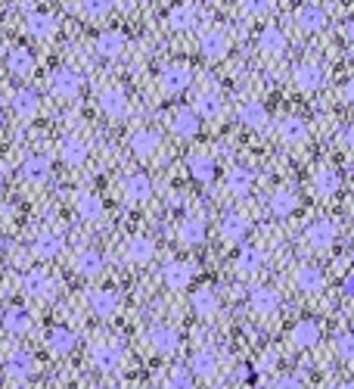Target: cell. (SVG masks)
<instances>
[{"label":"cell","instance_id":"bcb514c9","mask_svg":"<svg viewBox=\"0 0 354 389\" xmlns=\"http://www.w3.org/2000/svg\"><path fill=\"white\" fill-rule=\"evenodd\" d=\"M162 389H196V383H193V374L186 371V367H175V371L165 377Z\"/></svg>","mask_w":354,"mask_h":389},{"label":"cell","instance_id":"7dc6e473","mask_svg":"<svg viewBox=\"0 0 354 389\" xmlns=\"http://www.w3.org/2000/svg\"><path fill=\"white\" fill-rule=\"evenodd\" d=\"M78 6L88 19H106L112 13V0H81Z\"/></svg>","mask_w":354,"mask_h":389},{"label":"cell","instance_id":"ba28073f","mask_svg":"<svg viewBox=\"0 0 354 389\" xmlns=\"http://www.w3.org/2000/svg\"><path fill=\"white\" fill-rule=\"evenodd\" d=\"M193 112H196V119L202 122V119H218L224 112V103H221V93L211 91V87H202V91L193 97Z\"/></svg>","mask_w":354,"mask_h":389},{"label":"cell","instance_id":"52a82bcc","mask_svg":"<svg viewBox=\"0 0 354 389\" xmlns=\"http://www.w3.org/2000/svg\"><path fill=\"white\" fill-rule=\"evenodd\" d=\"M180 330H175L171 324H156V327H150V346L156 349L159 355H175L177 349H180Z\"/></svg>","mask_w":354,"mask_h":389},{"label":"cell","instance_id":"3957f363","mask_svg":"<svg viewBox=\"0 0 354 389\" xmlns=\"http://www.w3.org/2000/svg\"><path fill=\"white\" fill-rule=\"evenodd\" d=\"M305 237H308V243L314 246V250H332V246H336V240H339V224H336V218L323 215V218L311 221L308 231H305Z\"/></svg>","mask_w":354,"mask_h":389},{"label":"cell","instance_id":"ac0fdd59","mask_svg":"<svg viewBox=\"0 0 354 389\" xmlns=\"http://www.w3.org/2000/svg\"><path fill=\"white\" fill-rule=\"evenodd\" d=\"M186 169H190L193 181H199V184H211V181L218 178V162L209 153H193V156L186 159Z\"/></svg>","mask_w":354,"mask_h":389},{"label":"cell","instance_id":"94428289","mask_svg":"<svg viewBox=\"0 0 354 389\" xmlns=\"http://www.w3.org/2000/svg\"><path fill=\"white\" fill-rule=\"evenodd\" d=\"M143 3H150V0H143Z\"/></svg>","mask_w":354,"mask_h":389},{"label":"cell","instance_id":"8992f818","mask_svg":"<svg viewBox=\"0 0 354 389\" xmlns=\"http://www.w3.org/2000/svg\"><path fill=\"white\" fill-rule=\"evenodd\" d=\"M118 305H122V299H118L115 290H106V287H99V290H90L88 296V308L93 318H112V314L118 312Z\"/></svg>","mask_w":354,"mask_h":389},{"label":"cell","instance_id":"83f0119b","mask_svg":"<svg viewBox=\"0 0 354 389\" xmlns=\"http://www.w3.org/2000/svg\"><path fill=\"white\" fill-rule=\"evenodd\" d=\"M236 119L246 125V128H255L258 131V128H264L271 116H267V106L262 103V100H246V103L236 109Z\"/></svg>","mask_w":354,"mask_h":389},{"label":"cell","instance_id":"91938a15","mask_svg":"<svg viewBox=\"0 0 354 389\" xmlns=\"http://www.w3.org/2000/svg\"><path fill=\"white\" fill-rule=\"evenodd\" d=\"M0 122H3V109H0Z\"/></svg>","mask_w":354,"mask_h":389},{"label":"cell","instance_id":"f546056e","mask_svg":"<svg viewBox=\"0 0 354 389\" xmlns=\"http://www.w3.org/2000/svg\"><path fill=\"white\" fill-rule=\"evenodd\" d=\"M152 256H156V243L150 237H131L124 243V259L131 265H146V261H152Z\"/></svg>","mask_w":354,"mask_h":389},{"label":"cell","instance_id":"680465c9","mask_svg":"<svg viewBox=\"0 0 354 389\" xmlns=\"http://www.w3.org/2000/svg\"><path fill=\"white\" fill-rule=\"evenodd\" d=\"M0 252H3V237H0Z\"/></svg>","mask_w":354,"mask_h":389},{"label":"cell","instance_id":"30bf717a","mask_svg":"<svg viewBox=\"0 0 354 389\" xmlns=\"http://www.w3.org/2000/svg\"><path fill=\"white\" fill-rule=\"evenodd\" d=\"M249 308L255 314H262V318H271V314L280 312V293L273 287H255L249 293Z\"/></svg>","mask_w":354,"mask_h":389},{"label":"cell","instance_id":"9f6ffc18","mask_svg":"<svg viewBox=\"0 0 354 389\" xmlns=\"http://www.w3.org/2000/svg\"><path fill=\"white\" fill-rule=\"evenodd\" d=\"M336 389H354V383H339Z\"/></svg>","mask_w":354,"mask_h":389},{"label":"cell","instance_id":"ee69618b","mask_svg":"<svg viewBox=\"0 0 354 389\" xmlns=\"http://www.w3.org/2000/svg\"><path fill=\"white\" fill-rule=\"evenodd\" d=\"M258 44H262V50L267 53V56H283V53H286V35L277 29V25L264 29L262 38H258Z\"/></svg>","mask_w":354,"mask_h":389},{"label":"cell","instance_id":"4dcf8cb0","mask_svg":"<svg viewBox=\"0 0 354 389\" xmlns=\"http://www.w3.org/2000/svg\"><path fill=\"white\" fill-rule=\"evenodd\" d=\"M323 284H326V277H323V271H320L317 265H298L296 268V287L302 293H320L323 290Z\"/></svg>","mask_w":354,"mask_h":389},{"label":"cell","instance_id":"e575fe53","mask_svg":"<svg viewBox=\"0 0 354 389\" xmlns=\"http://www.w3.org/2000/svg\"><path fill=\"white\" fill-rule=\"evenodd\" d=\"M171 131L177 134V137H196L199 134V119L193 109H186V106H180V109L171 112Z\"/></svg>","mask_w":354,"mask_h":389},{"label":"cell","instance_id":"5b68a950","mask_svg":"<svg viewBox=\"0 0 354 389\" xmlns=\"http://www.w3.org/2000/svg\"><path fill=\"white\" fill-rule=\"evenodd\" d=\"M22 290H25V296H31V299H50L53 293H56V284H53V277L44 268H31L22 277Z\"/></svg>","mask_w":354,"mask_h":389},{"label":"cell","instance_id":"cb8c5ba5","mask_svg":"<svg viewBox=\"0 0 354 389\" xmlns=\"http://www.w3.org/2000/svg\"><path fill=\"white\" fill-rule=\"evenodd\" d=\"M56 16L47 10H31L29 16H25V31H29L31 38H50L53 31H56Z\"/></svg>","mask_w":354,"mask_h":389},{"label":"cell","instance_id":"d4e9b609","mask_svg":"<svg viewBox=\"0 0 354 389\" xmlns=\"http://www.w3.org/2000/svg\"><path fill=\"white\" fill-rule=\"evenodd\" d=\"M205 234H209V227H205V221L199 215L184 218V221H180V227H177V240L184 246H202L205 243Z\"/></svg>","mask_w":354,"mask_h":389},{"label":"cell","instance_id":"f907efd6","mask_svg":"<svg viewBox=\"0 0 354 389\" xmlns=\"http://www.w3.org/2000/svg\"><path fill=\"white\" fill-rule=\"evenodd\" d=\"M271 389H305V386H302V380H298V377L286 374V377H277V380H273Z\"/></svg>","mask_w":354,"mask_h":389},{"label":"cell","instance_id":"44dd1931","mask_svg":"<svg viewBox=\"0 0 354 389\" xmlns=\"http://www.w3.org/2000/svg\"><path fill=\"white\" fill-rule=\"evenodd\" d=\"M162 280L168 290H186L193 280V265L190 261H168L162 268Z\"/></svg>","mask_w":354,"mask_h":389},{"label":"cell","instance_id":"277c9868","mask_svg":"<svg viewBox=\"0 0 354 389\" xmlns=\"http://www.w3.org/2000/svg\"><path fill=\"white\" fill-rule=\"evenodd\" d=\"M81 87H84V78L78 75L75 69H69V66H63V69H56L50 75V93H53V97H59V100L78 97V93H81Z\"/></svg>","mask_w":354,"mask_h":389},{"label":"cell","instance_id":"681fc988","mask_svg":"<svg viewBox=\"0 0 354 389\" xmlns=\"http://www.w3.org/2000/svg\"><path fill=\"white\" fill-rule=\"evenodd\" d=\"M243 10L249 16H267L273 10V0H243Z\"/></svg>","mask_w":354,"mask_h":389},{"label":"cell","instance_id":"f6af8a7d","mask_svg":"<svg viewBox=\"0 0 354 389\" xmlns=\"http://www.w3.org/2000/svg\"><path fill=\"white\" fill-rule=\"evenodd\" d=\"M193 22H196V10H193V6L177 3V6H171V10H168V25H171L175 31L193 29Z\"/></svg>","mask_w":354,"mask_h":389},{"label":"cell","instance_id":"d6a6232c","mask_svg":"<svg viewBox=\"0 0 354 389\" xmlns=\"http://www.w3.org/2000/svg\"><path fill=\"white\" fill-rule=\"evenodd\" d=\"M31 250H35L38 259H56L59 252L65 250V240L59 237L56 231H44V234H38V237H35Z\"/></svg>","mask_w":354,"mask_h":389},{"label":"cell","instance_id":"4fadbf2b","mask_svg":"<svg viewBox=\"0 0 354 389\" xmlns=\"http://www.w3.org/2000/svg\"><path fill=\"white\" fill-rule=\"evenodd\" d=\"M88 153H90L88 140L78 137V134L65 137V140H63V146H59V159H63L65 165H72V169H81V165L88 162Z\"/></svg>","mask_w":354,"mask_h":389},{"label":"cell","instance_id":"6f0895ef","mask_svg":"<svg viewBox=\"0 0 354 389\" xmlns=\"http://www.w3.org/2000/svg\"><path fill=\"white\" fill-rule=\"evenodd\" d=\"M0 190H3V171H0Z\"/></svg>","mask_w":354,"mask_h":389},{"label":"cell","instance_id":"74e56055","mask_svg":"<svg viewBox=\"0 0 354 389\" xmlns=\"http://www.w3.org/2000/svg\"><path fill=\"white\" fill-rule=\"evenodd\" d=\"M271 212H273V218H289L292 212L298 209V197L292 190H286V187H280V190H273L271 193Z\"/></svg>","mask_w":354,"mask_h":389},{"label":"cell","instance_id":"4316f807","mask_svg":"<svg viewBox=\"0 0 354 389\" xmlns=\"http://www.w3.org/2000/svg\"><path fill=\"white\" fill-rule=\"evenodd\" d=\"M75 346H78V333L72 327H53L47 333V349L53 355H69V352H75Z\"/></svg>","mask_w":354,"mask_h":389},{"label":"cell","instance_id":"b9f144b4","mask_svg":"<svg viewBox=\"0 0 354 389\" xmlns=\"http://www.w3.org/2000/svg\"><path fill=\"white\" fill-rule=\"evenodd\" d=\"M106 268V259H103V252H97V250H84V252H78V259H75V271L81 274V277H97L99 271Z\"/></svg>","mask_w":354,"mask_h":389},{"label":"cell","instance_id":"e0dca14e","mask_svg":"<svg viewBox=\"0 0 354 389\" xmlns=\"http://www.w3.org/2000/svg\"><path fill=\"white\" fill-rule=\"evenodd\" d=\"M190 305H193V312H196V318H202V321L215 318V314L221 312V299H218V293L211 290V287H199V290L193 293Z\"/></svg>","mask_w":354,"mask_h":389},{"label":"cell","instance_id":"60d3db41","mask_svg":"<svg viewBox=\"0 0 354 389\" xmlns=\"http://www.w3.org/2000/svg\"><path fill=\"white\" fill-rule=\"evenodd\" d=\"M103 199L97 197V193H81V197L75 199V212L81 221H99L103 218Z\"/></svg>","mask_w":354,"mask_h":389},{"label":"cell","instance_id":"603a6c76","mask_svg":"<svg viewBox=\"0 0 354 389\" xmlns=\"http://www.w3.org/2000/svg\"><path fill=\"white\" fill-rule=\"evenodd\" d=\"M296 25L305 35H317V31L326 29V13L314 3H305V6H298V13H296Z\"/></svg>","mask_w":354,"mask_h":389},{"label":"cell","instance_id":"d590c367","mask_svg":"<svg viewBox=\"0 0 354 389\" xmlns=\"http://www.w3.org/2000/svg\"><path fill=\"white\" fill-rule=\"evenodd\" d=\"M150 197H152V181L140 171L128 174V181H124V199L128 203H146Z\"/></svg>","mask_w":354,"mask_h":389},{"label":"cell","instance_id":"6da1fadb","mask_svg":"<svg viewBox=\"0 0 354 389\" xmlns=\"http://www.w3.org/2000/svg\"><path fill=\"white\" fill-rule=\"evenodd\" d=\"M124 361V352L118 343H112V340H97V343L90 346V365L97 367L99 374H112L118 371Z\"/></svg>","mask_w":354,"mask_h":389},{"label":"cell","instance_id":"7bdbcfd3","mask_svg":"<svg viewBox=\"0 0 354 389\" xmlns=\"http://www.w3.org/2000/svg\"><path fill=\"white\" fill-rule=\"evenodd\" d=\"M236 268H239V274H258L264 268V250H258V246H243L236 256Z\"/></svg>","mask_w":354,"mask_h":389},{"label":"cell","instance_id":"8fae6325","mask_svg":"<svg viewBox=\"0 0 354 389\" xmlns=\"http://www.w3.org/2000/svg\"><path fill=\"white\" fill-rule=\"evenodd\" d=\"M320 337H323V327H320V321H314V318H302L296 327H292V333H289V340H292V346H296V349L317 346Z\"/></svg>","mask_w":354,"mask_h":389},{"label":"cell","instance_id":"1f68e13d","mask_svg":"<svg viewBox=\"0 0 354 389\" xmlns=\"http://www.w3.org/2000/svg\"><path fill=\"white\" fill-rule=\"evenodd\" d=\"M19 171H22V178L29 181L31 187H41V184H47V178H50V159L47 156H29Z\"/></svg>","mask_w":354,"mask_h":389},{"label":"cell","instance_id":"ffe728a7","mask_svg":"<svg viewBox=\"0 0 354 389\" xmlns=\"http://www.w3.org/2000/svg\"><path fill=\"white\" fill-rule=\"evenodd\" d=\"M292 82H296L298 91L314 93V91H320V84H323V69H320L317 63H298L296 72H292Z\"/></svg>","mask_w":354,"mask_h":389},{"label":"cell","instance_id":"7a4b0ae2","mask_svg":"<svg viewBox=\"0 0 354 389\" xmlns=\"http://www.w3.org/2000/svg\"><path fill=\"white\" fill-rule=\"evenodd\" d=\"M193 82V69L186 63H168L162 69V75H159V87H162V93H168V97H177V93H184L186 87Z\"/></svg>","mask_w":354,"mask_h":389},{"label":"cell","instance_id":"816d5d0a","mask_svg":"<svg viewBox=\"0 0 354 389\" xmlns=\"http://www.w3.org/2000/svg\"><path fill=\"white\" fill-rule=\"evenodd\" d=\"M239 380H243V383H258V371L252 365H243L239 367Z\"/></svg>","mask_w":354,"mask_h":389},{"label":"cell","instance_id":"836d02e7","mask_svg":"<svg viewBox=\"0 0 354 389\" xmlns=\"http://www.w3.org/2000/svg\"><path fill=\"white\" fill-rule=\"evenodd\" d=\"M246 234H249V221L246 215H239V212H227L221 218V237L227 243H243Z\"/></svg>","mask_w":354,"mask_h":389},{"label":"cell","instance_id":"f5cc1de1","mask_svg":"<svg viewBox=\"0 0 354 389\" xmlns=\"http://www.w3.org/2000/svg\"><path fill=\"white\" fill-rule=\"evenodd\" d=\"M342 296H345V299L354 296V274H351V271L342 277Z\"/></svg>","mask_w":354,"mask_h":389},{"label":"cell","instance_id":"c3c4849f","mask_svg":"<svg viewBox=\"0 0 354 389\" xmlns=\"http://www.w3.org/2000/svg\"><path fill=\"white\" fill-rule=\"evenodd\" d=\"M336 352L342 361H354V337L351 333H339L336 337Z\"/></svg>","mask_w":354,"mask_h":389},{"label":"cell","instance_id":"9c48e42d","mask_svg":"<svg viewBox=\"0 0 354 389\" xmlns=\"http://www.w3.org/2000/svg\"><path fill=\"white\" fill-rule=\"evenodd\" d=\"M186 371L193 374V377H199V380H211L218 374V352L215 349H196V352L190 355V367Z\"/></svg>","mask_w":354,"mask_h":389},{"label":"cell","instance_id":"5bb4252c","mask_svg":"<svg viewBox=\"0 0 354 389\" xmlns=\"http://www.w3.org/2000/svg\"><path fill=\"white\" fill-rule=\"evenodd\" d=\"M199 50H202L205 59L218 63V59H224L227 53H230V35H227V31H221V29L205 31V35H202V44H199Z\"/></svg>","mask_w":354,"mask_h":389},{"label":"cell","instance_id":"ab89813d","mask_svg":"<svg viewBox=\"0 0 354 389\" xmlns=\"http://www.w3.org/2000/svg\"><path fill=\"white\" fill-rule=\"evenodd\" d=\"M6 69L13 75H31L35 72V56H31L29 47H13L10 56H6Z\"/></svg>","mask_w":354,"mask_h":389},{"label":"cell","instance_id":"2e32d148","mask_svg":"<svg viewBox=\"0 0 354 389\" xmlns=\"http://www.w3.org/2000/svg\"><path fill=\"white\" fill-rule=\"evenodd\" d=\"M13 112H16L22 122H31V119L41 112V97H38L31 87H19V91L13 93Z\"/></svg>","mask_w":354,"mask_h":389},{"label":"cell","instance_id":"d6986e66","mask_svg":"<svg viewBox=\"0 0 354 389\" xmlns=\"http://www.w3.org/2000/svg\"><path fill=\"white\" fill-rule=\"evenodd\" d=\"M131 153L134 156H140V159H150V156H156L159 153V146H162V137H159L152 128H140V131H134L131 134Z\"/></svg>","mask_w":354,"mask_h":389},{"label":"cell","instance_id":"9a60e30c","mask_svg":"<svg viewBox=\"0 0 354 389\" xmlns=\"http://www.w3.org/2000/svg\"><path fill=\"white\" fill-rule=\"evenodd\" d=\"M99 109L106 112V119H124L128 116V93L122 87H106L99 93Z\"/></svg>","mask_w":354,"mask_h":389},{"label":"cell","instance_id":"7c38bea8","mask_svg":"<svg viewBox=\"0 0 354 389\" xmlns=\"http://www.w3.org/2000/svg\"><path fill=\"white\" fill-rule=\"evenodd\" d=\"M6 377H13V380H29V377H35V371H38V358L31 352H25V349H19V352H13L10 358H6Z\"/></svg>","mask_w":354,"mask_h":389},{"label":"cell","instance_id":"db71d44e","mask_svg":"<svg viewBox=\"0 0 354 389\" xmlns=\"http://www.w3.org/2000/svg\"><path fill=\"white\" fill-rule=\"evenodd\" d=\"M339 97H342V103H351V100H354V84H351V82H348V84H342Z\"/></svg>","mask_w":354,"mask_h":389},{"label":"cell","instance_id":"484cf974","mask_svg":"<svg viewBox=\"0 0 354 389\" xmlns=\"http://www.w3.org/2000/svg\"><path fill=\"white\" fill-rule=\"evenodd\" d=\"M124 47H128V35H124V31H118V29L103 31V35L97 38V53H99L103 59H115V56H122Z\"/></svg>","mask_w":354,"mask_h":389},{"label":"cell","instance_id":"8d00e7d4","mask_svg":"<svg viewBox=\"0 0 354 389\" xmlns=\"http://www.w3.org/2000/svg\"><path fill=\"white\" fill-rule=\"evenodd\" d=\"M252 187H255V171L246 169V165L230 169V174H227V190H230L233 197H246Z\"/></svg>","mask_w":354,"mask_h":389},{"label":"cell","instance_id":"f1b7e54d","mask_svg":"<svg viewBox=\"0 0 354 389\" xmlns=\"http://www.w3.org/2000/svg\"><path fill=\"white\" fill-rule=\"evenodd\" d=\"M308 122L305 119H298V116H286L283 122H280V140L283 144H289V146H298V144H305L308 140Z\"/></svg>","mask_w":354,"mask_h":389},{"label":"cell","instance_id":"f35d334b","mask_svg":"<svg viewBox=\"0 0 354 389\" xmlns=\"http://www.w3.org/2000/svg\"><path fill=\"white\" fill-rule=\"evenodd\" d=\"M31 327V312L29 308H6V314H3V330L10 333V337H22L25 330Z\"/></svg>","mask_w":354,"mask_h":389},{"label":"cell","instance_id":"7402d4cb","mask_svg":"<svg viewBox=\"0 0 354 389\" xmlns=\"http://www.w3.org/2000/svg\"><path fill=\"white\" fill-rule=\"evenodd\" d=\"M339 190H342V174H339V169L320 165L314 171V193H320V197H336Z\"/></svg>","mask_w":354,"mask_h":389},{"label":"cell","instance_id":"11a10c76","mask_svg":"<svg viewBox=\"0 0 354 389\" xmlns=\"http://www.w3.org/2000/svg\"><path fill=\"white\" fill-rule=\"evenodd\" d=\"M339 144H342V146H351V144H354V131H351V128H342V134H339Z\"/></svg>","mask_w":354,"mask_h":389}]
</instances>
